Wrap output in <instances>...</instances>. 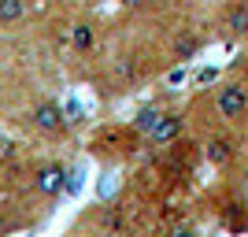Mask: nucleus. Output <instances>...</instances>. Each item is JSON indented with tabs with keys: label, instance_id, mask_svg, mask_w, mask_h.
<instances>
[{
	"label": "nucleus",
	"instance_id": "obj_1",
	"mask_svg": "<svg viewBox=\"0 0 248 237\" xmlns=\"http://www.w3.org/2000/svg\"><path fill=\"white\" fill-rule=\"evenodd\" d=\"M211 108H215V115L226 126L245 123V119H248V82H245V78H230V82H222L215 89V96H211Z\"/></svg>",
	"mask_w": 248,
	"mask_h": 237
},
{
	"label": "nucleus",
	"instance_id": "obj_2",
	"mask_svg": "<svg viewBox=\"0 0 248 237\" xmlns=\"http://www.w3.org/2000/svg\"><path fill=\"white\" fill-rule=\"evenodd\" d=\"M30 126L45 137H63L67 134V111L56 100H37L30 108Z\"/></svg>",
	"mask_w": 248,
	"mask_h": 237
},
{
	"label": "nucleus",
	"instance_id": "obj_3",
	"mask_svg": "<svg viewBox=\"0 0 248 237\" xmlns=\"http://www.w3.org/2000/svg\"><path fill=\"white\" fill-rule=\"evenodd\" d=\"M182 130H186V115L174 111V108H167L163 123L145 137V144H148V148H167V144H174L178 137H182Z\"/></svg>",
	"mask_w": 248,
	"mask_h": 237
},
{
	"label": "nucleus",
	"instance_id": "obj_4",
	"mask_svg": "<svg viewBox=\"0 0 248 237\" xmlns=\"http://www.w3.org/2000/svg\"><path fill=\"white\" fill-rule=\"evenodd\" d=\"M204 156H207L211 167L226 171V167H233V159H237V141H233L230 134H211L204 141Z\"/></svg>",
	"mask_w": 248,
	"mask_h": 237
},
{
	"label": "nucleus",
	"instance_id": "obj_5",
	"mask_svg": "<svg viewBox=\"0 0 248 237\" xmlns=\"http://www.w3.org/2000/svg\"><path fill=\"white\" fill-rule=\"evenodd\" d=\"M96 41H100V33H96L93 19H74L71 26H67V45H71V52H78V56L96 52Z\"/></svg>",
	"mask_w": 248,
	"mask_h": 237
},
{
	"label": "nucleus",
	"instance_id": "obj_6",
	"mask_svg": "<svg viewBox=\"0 0 248 237\" xmlns=\"http://www.w3.org/2000/svg\"><path fill=\"white\" fill-rule=\"evenodd\" d=\"M33 189L41 196H60L67 189V167L63 163H41L33 171Z\"/></svg>",
	"mask_w": 248,
	"mask_h": 237
},
{
	"label": "nucleus",
	"instance_id": "obj_7",
	"mask_svg": "<svg viewBox=\"0 0 248 237\" xmlns=\"http://www.w3.org/2000/svg\"><path fill=\"white\" fill-rule=\"evenodd\" d=\"M222 37L226 41H241L248 37V0H233L222 15Z\"/></svg>",
	"mask_w": 248,
	"mask_h": 237
},
{
	"label": "nucleus",
	"instance_id": "obj_8",
	"mask_svg": "<svg viewBox=\"0 0 248 237\" xmlns=\"http://www.w3.org/2000/svg\"><path fill=\"white\" fill-rule=\"evenodd\" d=\"M200 48H204V37H200V33H193V30H186V33H178V37H174V60H178V63L197 60Z\"/></svg>",
	"mask_w": 248,
	"mask_h": 237
},
{
	"label": "nucleus",
	"instance_id": "obj_9",
	"mask_svg": "<svg viewBox=\"0 0 248 237\" xmlns=\"http://www.w3.org/2000/svg\"><path fill=\"white\" fill-rule=\"evenodd\" d=\"M163 115H167V108H159V104H148V108H141V111L134 115V130H137L141 137H148L155 126L163 123Z\"/></svg>",
	"mask_w": 248,
	"mask_h": 237
},
{
	"label": "nucleus",
	"instance_id": "obj_10",
	"mask_svg": "<svg viewBox=\"0 0 248 237\" xmlns=\"http://www.w3.org/2000/svg\"><path fill=\"white\" fill-rule=\"evenodd\" d=\"M22 19H26V0H0V30L19 26Z\"/></svg>",
	"mask_w": 248,
	"mask_h": 237
},
{
	"label": "nucleus",
	"instance_id": "obj_11",
	"mask_svg": "<svg viewBox=\"0 0 248 237\" xmlns=\"http://www.w3.org/2000/svg\"><path fill=\"white\" fill-rule=\"evenodd\" d=\"M167 237H200V230H197V226H189V222H178V226L167 230Z\"/></svg>",
	"mask_w": 248,
	"mask_h": 237
},
{
	"label": "nucleus",
	"instance_id": "obj_12",
	"mask_svg": "<svg viewBox=\"0 0 248 237\" xmlns=\"http://www.w3.org/2000/svg\"><path fill=\"white\" fill-rule=\"evenodd\" d=\"M215 78H218V67H204L197 74V85H207V82H215Z\"/></svg>",
	"mask_w": 248,
	"mask_h": 237
},
{
	"label": "nucleus",
	"instance_id": "obj_13",
	"mask_svg": "<svg viewBox=\"0 0 248 237\" xmlns=\"http://www.w3.org/2000/svg\"><path fill=\"white\" fill-rule=\"evenodd\" d=\"M115 4H119V8H126V11H141L148 0H115Z\"/></svg>",
	"mask_w": 248,
	"mask_h": 237
}]
</instances>
